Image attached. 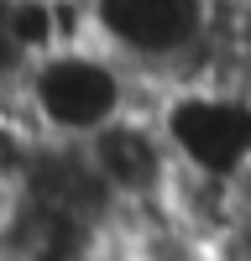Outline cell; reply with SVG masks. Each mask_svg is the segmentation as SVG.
Segmentation results:
<instances>
[{"instance_id": "obj_1", "label": "cell", "mask_w": 251, "mask_h": 261, "mask_svg": "<svg viewBox=\"0 0 251 261\" xmlns=\"http://www.w3.org/2000/svg\"><path fill=\"white\" fill-rule=\"evenodd\" d=\"M11 99L47 146H84L131 110L152 105V89L99 37L58 42L16 73Z\"/></svg>"}, {"instance_id": "obj_2", "label": "cell", "mask_w": 251, "mask_h": 261, "mask_svg": "<svg viewBox=\"0 0 251 261\" xmlns=\"http://www.w3.org/2000/svg\"><path fill=\"white\" fill-rule=\"evenodd\" d=\"M89 37L152 94L225 79V0H89Z\"/></svg>"}, {"instance_id": "obj_3", "label": "cell", "mask_w": 251, "mask_h": 261, "mask_svg": "<svg viewBox=\"0 0 251 261\" xmlns=\"http://www.w3.org/2000/svg\"><path fill=\"white\" fill-rule=\"evenodd\" d=\"M162 136L188 178H241L251 172V89L230 79H194L152 94Z\"/></svg>"}, {"instance_id": "obj_4", "label": "cell", "mask_w": 251, "mask_h": 261, "mask_svg": "<svg viewBox=\"0 0 251 261\" xmlns=\"http://www.w3.org/2000/svg\"><path fill=\"white\" fill-rule=\"evenodd\" d=\"M84 172L94 178L99 199L110 204V214H136L146 204H162L178 183V157L162 136V120L152 105L131 110L126 120H115L110 130H99L94 141L73 146Z\"/></svg>"}, {"instance_id": "obj_5", "label": "cell", "mask_w": 251, "mask_h": 261, "mask_svg": "<svg viewBox=\"0 0 251 261\" xmlns=\"http://www.w3.org/2000/svg\"><path fill=\"white\" fill-rule=\"evenodd\" d=\"M110 251L115 261H230L225 246L204 225H194L173 199L120 214L110 230Z\"/></svg>"}, {"instance_id": "obj_6", "label": "cell", "mask_w": 251, "mask_h": 261, "mask_svg": "<svg viewBox=\"0 0 251 261\" xmlns=\"http://www.w3.org/2000/svg\"><path fill=\"white\" fill-rule=\"evenodd\" d=\"M0 94H6V79H0Z\"/></svg>"}]
</instances>
